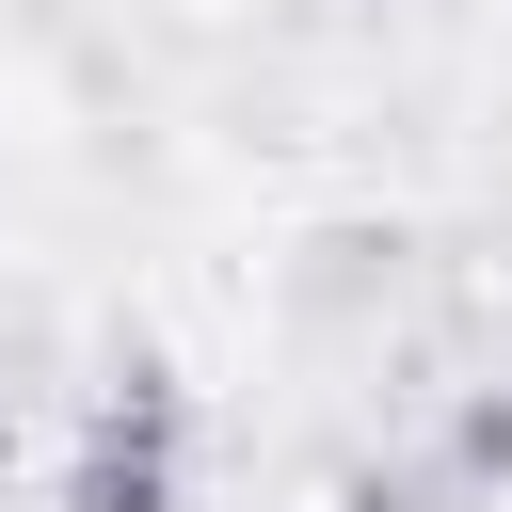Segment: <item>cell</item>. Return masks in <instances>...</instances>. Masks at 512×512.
<instances>
[{
    "instance_id": "cell-1",
    "label": "cell",
    "mask_w": 512,
    "mask_h": 512,
    "mask_svg": "<svg viewBox=\"0 0 512 512\" xmlns=\"http://www.w3.org/2000/svg\"><path fill=\"white\" fill-rule=\"evenodd\" d=\"M64 512H176V384H144V368H128V384L96 400Z\"/></svg>"
}]
</instances>
